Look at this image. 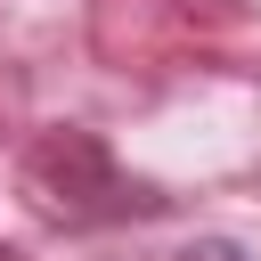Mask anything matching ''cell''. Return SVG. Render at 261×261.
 Returning <instances> with one entry per match:
<instances>
[{
	"label": "cell",
	"mask_w": 261,
	"mask_h": 261,
	"mask_svg": "<svg viewBox=\"0 0 261 261\" xmlns=\"http://www.w3.org/2000/svg\"><path fill=\"white\" fill-rule=\"evenodd\" d=\"M33 196H41L49 220H73V228L163 212V196L139 188L130 171H114V155H106L90 130H57V139H41V155H33Z\"/></svg>",
	"instance_id": "obj_1"
},
{
	"label": "cell",
	"mask_w": 261,
	"mask_h": 261,
	"mask_svg": "<svg viewBox=\"0 0 261 261\" xmlns=\"http://www.w3.org/2000/svg\"><path fill=\"white\" fill-rule=\"evenodd\" d=\"M171 261H245V245H228V237H196V245H179Z\"/></svg>",
	"instance_id": "obj_2"
}]
</instances>
